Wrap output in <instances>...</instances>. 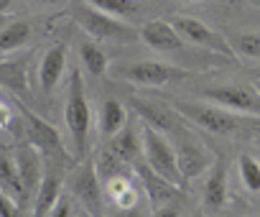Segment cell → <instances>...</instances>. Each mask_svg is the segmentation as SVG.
<instances>
[{"label": "cell", "instance_id": "cell-36", "mask_svg": "<svg viewBox=\"0 0 260 217\" xmlns=\"http://www.w3.org/2000/svg\"><path fill=\"white\" fill-rule=\"evenodd\" d=\"M255 92H257V95H260V79H257V82H255Z\"/></svg>", "mask_w": 260, "mask_h": 217}, {"label": "cell", "instance_id": "cell-24", "mask_svg": "<svg viewBox=\"0 0 260 217\" xmlns=\"http://www.w3.org/2000/svg\"><path fill=\"white\" fill-rule=\"evenodd\" d=\"M136 113H138V118H141V123H146V126H151V128H156V131H171L174 128V120H171V115L164 110L161 105H148V102H136Z\"/></svg>", "mask_w": 260, "mask_h": 217}, {"label": "cell", "instance_id": "cell-35", "mask_svg": "<svg viewBox=\"0 0 260 217\" xmlns=\"http://www.w3.org/2000/svg\"><path fill=\"white\" fill-rule=\"evenodd\" d=\"M250 6H255V8H260V0H247Z\"/></svg>", "mask_w": 260, "mask_h": 217}, {"label": "cell", "instance_id": "cell-4", "mask_svg": "<svg viewBox=\"0 0 260 217\" xmlns=\"http://www.w3.org/2000/svg\"><path fill=\"white\" fill-rule=\"evenodd\" d=\"M176 113L212 136H232L242 128V120L235 113L214 102H176Z\"/></svg>", "mask_w": 260, "mask_h": 217}, {"label": "cell", "instance_id": "cell-19", "mask_svg": "<svg viewBox=\"0 0 260 217\" xmlns=\"http://www.w3.org/2000/svg\"><path fill=\"white\" fill-rule=\"evenodd\" d=\"M0 87L11 89L18 97H26L31 84H28V61L21 59H8L0 64Z\"/></svg>", "mask_w": 260, "mask_h": 217}, {"label": "cell", "instance_id": "cell-14", "mask_svg": "<svg viewBox=\"0 0 260 217\" xmlns=\"http://www.w3.org/2000/svg\"><path fill=\"white\" fill-rule=\"evenodd\" d=\"M176 156H179V171H181L184 181L207 174V171L214 166V161H217L209 148H204V146H199V143H191V141L184 143V146H179V148H176Z\"/></svg>", "mask_w": 260, "mask_h": 217}, {"label": "cell", "instance_id": "cell-22", "mask_svg": "<svg viewBox=\"0 0 260 217\" xmlns=\"http://www.w3.org/2000/svg\"><path fill=\"white\" fill-rule=\"evenodd\" d=\"M34 36V28L28 21H11L8 26L0 28V56L21 51Z\"/></svg>", "mask_w": 260, "mask_h": 217}, {"label": "cell", "instance_id": "cell-1", "mask_svg": "<svg viewBox=\"0 0 260 217\" xmlns=\"http://www.w3.org/2000/svg\"><path fill=\"white\" fill-rule=\"evenodd\" d=\"M64 120H67V128H69V136H72L74 153L79 159H87L84 153H87V141H89V128H92V107H89L87 87H84V79H82L79 69H74L69 74Z\"/></svg>", "mask_w": 260, "mask_h": 217}, {"label": "cell", "instance_id": "cell-18", "mask_svg": "<svg viewBox=\"0 0 260 217\" xmlns=\"http://www.w3.org/2000/svg\"><path fill=\"white\" fill-rule=\"evenodd\" d=\"M127 126V107L120 102V100H105L102 107H100V120H97V128H100V136L105 141H110L112 136H117L122 128Z\"/></svg>", "mask_w": 260, "mask_h": 217}, {"label": "cell", "instance_id": "cell-11", "mask_svg": "<svg viewBox=\"0 0 260 217\" xmlns=\"http://www.w3.org/2000/svg\"><path fill=\"white\" fill-rule=\"evenodd\" d=\"M67 74V46L64 44H54L44 51L41 61H39V69H36V79H39V87L44 95H51L61 79Z\"/></svg>", "mask_w": 260, "mask_h": 217}, {"label": "cell", "instance_id": "cell-5", "mask_svg": "<svg viewBox=\"0 0 260 217\" xmlns=\"http://www.w3.org/2000/svg\"><path fill=\"white\" fill-rule=\"evenodd\" d=\"M74 18H77V23L82 26V31L92 39V41H107V39H112V41H127V39H136V31L130 28L125 21H120V18H112V16H107V13H100L97 8H92V6H87V3H77V8H74Z\"/></svg>", "mask_w": 260, "mask_h": 217}, {"label": "cell", "instance_id": "cell-37", "mask_svg": "<svg viewBox=\"0 0 260 217\" xmlns=\"http://www.w3.org/2000/svg\"><path fill=\"white\" fill-rule=\"evenodd\" d=\"M181 3H199V0H181Z\"/></svg>", "mask_w": 260, "mask_h": 217}, {"label": "cell", "instance_id": "cell-27", "mask_svg": "<svg viewBox=\"0 0 260 217\" xmlns=\"http://www.w3.org/2000/svg\"><path fill=\"white\" fill-rule=\"evenodd\" d=\"M235 54L245 59H260V31H240L235 39H230Z\"/></svg>", "mask_w": 260, "mask_h": 217}, {"label": "cell", "instance_id": "cell-16", "mask_svg": "<svg viewBox=\"0 0 260 217\" xmlns=\"http://www.w3.org/2000/svg\"><path fill=\"white\" fill-rule=\"evenodd\" d=\"M227 202V166L224 161H214V166L207 171V179H204V189H202V204L214 212V209H222Z\"/></svg>", "mask_w": 260, "mask_h": 217}, {"label": "cell", "instance_id": "cell-33", "mask_svg": "<svg viewBox=\"0 0 260 217\" xmlns=\"http://www.w3.org/2000/svg\"><path fill=\"white\" fill-rule=\"evenodd\" d=\"M115 217H138V214H136V209H120Z\"/></svg>", "mask_w": 260, "mask_h": 217}, {"label": "cell", "instance_id": "cell-10", "mask_svg": "<svg viewBox=\"0 0 260 217\" xmlns=\"http://www.w3.org/2000/svg\"><path fill=\"white\" fill-rule=\"evenodd\" d=\"M141 39L158 54H184L186 51V41L181 39V34L174 28L171 21H148L141 28Z\"/></svg>", "mask_w": 260, "mask_h": 217}, {"label": "cell", "instance_id": "cell-34", "mask_svg": "<svg viewBox=\"0 0 260 217\" xmlns=\"http://www.w3.org/2000/svg\"><path fill=\"white\" fill-rule=\"evenodd\" d=\"M11 6H13V0H0V13L11 11Z\"/></svg>", "mask_w": 260, "mask_h": 217}, {"label": "cell", "instance_id": "cell-38", "mask_svg": "<svg viewBox=\"0 0 260 217\" xmlns=\"http://www.w3.org/2000/svg\"><path fill=\"white\" fill-rule=\"evenodd\" d=\"M77 217H89V214H87V212H82V214H77Z\"/></svg>", "mask_w": 260, "mask_h": 217}, {"label": "cell", "instance_id": "cell-26", "mask_svg": "<svg viewBox=\"0 0 260 217\" xmlns=\"http://www.w3.org/2000/svg\"><path fill=\"white\" fill-rule=\"evenodd\" d=\"M237 169H240V179H242L245 189L257 194L260 192V161L250 153H242L237 161Z\"/></svg>", "mask_w": 260, "mask_h": 217}, {"label": "cell", "instance_id": "cell-28", "mask_svg": "<svg viewBox=\"0 0 260 217\" xmlns=\"http://www.w3.org/2000/svg\"><path fill=\"white\" fill-rule=\"evenodd\" d=\"M49 217H77L74 214V197L69 192H64L59 197V202L54 204V209L49 212Z\"/></svg>", "mask_w": 260, "mask_h": 217}, {"label": "cell", "instance_id": "cell-8", "mask_svg": "<svg viewBox=\"0 0 260 217\" xmlns=\"http://www.w3.org/2000/svg\"><path fill=\"white\" fill-rule=\"evenodd\" d=\"M204 97L230 113H242V115H255L260 118V95L255 87H240V84H222V87H209L204 89Z\"/></svg>", "mask_w": 260, "mask_h": 217}, {"label": "cell", "instance_id": "cell-25", "mask_svg": "<svg viewBox=\"0 0 260 217\" xmlns=\"http://www.w3.org/2000/svg\"><path fill=\"white\" fill-rule=\"evenodd\" d=\"M82 3L97 8L100 13H107L112 18H127V16H133L138 13V0H82Z\"/></svg>", "mask_w": 260, "mask_h": 217}, {"label": "cell", "instance_id": "cell-7", "mask_svg": "<svg viewBox=\"0 0 260 217\" xmlns=\"http://www.w3.org/2000/svg\"><path fill=\"white\" fill-rule=\"evenodd\" d=\"M117 74L133 84H141V87H164L169 82L184 79L186 69H179L166 61H133V64L120 67Z\"/></svg>", "mask_w": 260, "mask_h": 217}, {"label": "cell", "instance_id": "cell-9", "mask_svg": "<svg viewBox=\"0 0 260 217\" xmlns=\"http://www.w3.org/2000/svg\"><path fill=\"white\" fill-rule=\"evenodd\" d=\"M21 113H23V128H26V138L34 148H39L44 156L49 159H56L64 153V143H61V133L49 123L44 120L41 115L31 113L28 107L21 105Z\"/></svg>", "mask_w": 260, "mask_h": 217}, {"label": "cell", "instance_id": "cell-13", "mask_svg": "<svg viewBox=\"0 0 260 217\" xmlns=\"http://www.w3.org/2000/svg\"><path fill=\"white\" fill-rule=\"evenodd\" d=\"M64 194V176L61 169L56 166H46V174L34 194V217H49V212L54 209V204L59 202V197Z\"/></svg>", "mask_w": 260, "mask_h": 217}, {"label": "cell", "instance_id": "cell-6", "mask_svg": "<svg viewBox=\"0 0 260 217\" xmlns=\"http://www.w3.org/2000/svg\"><path fill=\"white\" fill-rule=\"evenodd\" d=\"M174 28L181 34V39L191 46H199V49H207L212 54H224V56H235V49L230 44L227 36L217 34L212 26H207L204 21L199 18H191V16H176L174 21Z\"/></svg>", "mask_w": 260, "mask_h": 217}, {"label": "cell", "instance_id": "cell-3", "mask_svg": "<svg viewBox=\"0 0 260 217\" xmlns=\"http://www.w3.org/2000/svg\"><path fill=\"white\" fill-rule=\"evenodd\" d=\"M67 192L74 197V202H79L82 212L89 217H105V181L97 174L94 159H82V164L69 174Z\"/></svg>", "mask_w": 260, "mask_h": 217}, {"label": "cell", "instance_id": "cell-31", "mask_svg": "<svg viewBox=\"0 0 260 217\" xmlns=\"http://www.w3.org/2000/svg\"><path fill=\"white\" fill-rule=\"evenodd\" d=\"M151 217H179V209H176V207H171V204H166V207L153 209V214H151Z\"/></svg>", "mask_w": 260, "mask_h": 217}, {"label": "cell", "instance_id": "cell-12", "mask_svg": "<svg viewBox=\"0 0 260 217\" xmlns=\"http://www.w3.org/2000/svg\"><path fill=\"white\" fill-rule=\"evenodd\" d=\"M16 166H18V174H21V181H23V189L28 194V199H34L44 174H46V166H44V153L39 148H34L31 143L21 146L16 153Z\"/></svg>", "mask_w": 260, "mask_h": 217}, {"label": "cell", "instance_id": "cell-29", "mask_svg": "<svg viewBox=\"0 0 260 217\" xmlns=\"http://www.w3.org/2000/svg\"><path fill=\"white\" fill-rule=\"evenodd\" d=\"M0 217H21V202L0 192Z\"/></svg>", "mask_w": 260, "mask_h": 217}, {"label": "cell", "instance_id": "cell-32", "mask_svg": "<svg viewBox=\"0 0 260 217\" xmlns=\"http://www.w3.org/2000/svg\"><path fill=\"white\" fill-rule=\"evenodd\" d=\"M34 3H39V6H61V3H67V0H34Z\"/></svg>", "mask_w": 260, "mask_h": 217}, {"label": "cell", "instance_id": "cell-17", "mask_svg": "<svg viewBox=\"0 0 260 217\" xmlns=\"http://www.w3.org/2000/svg\"><path fill=\"white\" fill-rule=\"evenodd\" d=\"M105 148H107L115 159H120L122 164H127V166H136V164H138V156L143 153L141 136L136 133L133 126H125L117 136H112Z\"/></svg>", "mask_w": 260, "mask_h": 217}, {"label": "cell", "instance_id": "cell-2", "mask_svg": "<svg viewBox=\"0 0 260 217\" xmlns=\"http://www.w3.org/2000/svg\"><path fill=\"white\" fill-rule=\"evenodd\" d=\"M141 146H143V164L158 174L161 179H166L174 187H184V176L179 171V156L176 148L171 146V141L164 136V131H156L146 123H141Z\"/></svg>", "mask_w": 260, "mask_h": 217}, {"label": "cell", "instance_id": "cell-20", "mask_svg": "<svg viewBox=\"0 0 260 217\" xmlns=\"http://www.w3.org/2000/svg\"><path fill=\"white\" fill-rule=\"evenodd\" d=\"M105 194L112 199V204L117 209H136L138 199H141V189L133 184V179L127 174L112 176L110 181H105Z\"/></svg>", "mask_w": 260, "mask_h": 217}, {"label": "cell", "instance_id": "cell-15", "mask_svg": "<svg viewBox=\"0 0 260 217\" xmlns=\"http://www.w3.org/2000/svg\"><path fill=\"white\" fill-rule=\"evenodd\" d=\"M133 169H136V174L141 176L143 192H146V197L151 199V207H153V209L166 207V202H171V199L179 194V187H174V184H169L166 179H161L158 174H153L146 164H136Z\"/></svg>", "mask_w": 260, "mask_h": 217}, {"label": "cell", "instance_id": "cell-23", "mask_svg": "<svg viewBox=\"0 0 260 217\" xmlns=\"http://www.w3.org/2000/svg\"><path fill=\"white\" fill-rule=\"evenodd\" d=\"M79 59H82V64H84V69L92 74V77H102L105 72H107V54L102 51V46L97 44V41H92V39H84L82 44H79Z\"/></svg>", "mask_w": 260, "mask_h": 217}, {"label": "cell", "instance_id": "cell-21", "mask_svg": "<svg viewBox=\"0 0 260 217\" xmlns=\"http://www.w3.org/2000/svg\"><path fill=\"white\" fill-rule=\"evenodd\" d=\"M0 192L13 197L21 204L28 202V194L23 189V181H21V174H18V166H16V156L6 153V151H0Z\"/></svg>", "mask_w": 260, "mask_h": 217}, {"label": "cell", "instance_id": "cell-30", "mask_svg": "<svg viewBox=\"0 0 260 217\" xmlns=\"http://www.w3.org/2000/svg\"><path fill=\"white\" fill-rule=\"evenodd\" d=\"M13 120V110H11V105L6 100H0V131H6Z\"/></svg>", "mask_w": 260, "mask_h": 217}]
</instances>
